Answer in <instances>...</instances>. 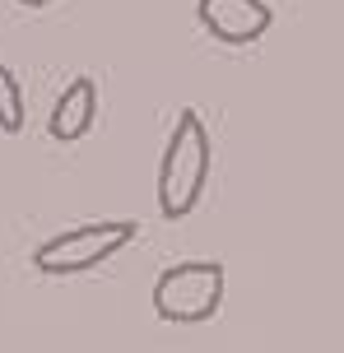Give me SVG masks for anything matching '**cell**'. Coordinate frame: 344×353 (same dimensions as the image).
<instances>
[{"instance_id":"obj_1","label":"cell","mask_w":344,"mask_h":353,"mask_svg":"<svg viewBox=\"0 0 344 353\" xmlns=\"http://www.w3.org/2000/svg\"><path fill=\"white\" fill-rule=\"evenodd\" d=\"M210 163H214V144H210V125L196 107H181L177 125L163 144L159 159V214L168 223H177L186 214H196L205 181H210Z\"/></svg>"},{"instance_id":"obj_2","label":"cell","mask_w":344,"mask_h":353,"mask_svg":"<svg viewBox=\"0 0 344 353\" xmlns=\"http://www.w3.org/2000/svg\"><path fill=\"white\" fill-rule=\"evenodd\" d=\"M140 237L135 219H103V223H84V228H65L33 247V270L52 274V279H70V274H89L98 265H108L117 251H126Z\"/></svg>"},{"instance_id":"obj_3","label":"cell","mask_w":344,"mask_h":353,"mask_svg":"<svg viewBox=\"0 0 344 353\" xmlns=\"http://www.w3.org/2000/svg\"><path fill=\"white\" fill-rule=\"evenodd\" d=\"M228 288V270L219 261H177L154 279V312L172 325H200L219 316Z\"/></svg>"},{"instance_id":"obj_4","label":"cell","mask_w":344,"mask_h":353,"mask_svg":"<svg viewBox=\"0 0 344 353\" xmlns=\"http://www.w3.org/2000/svg\"><path fill=\"white\" fill-rule=\"evenodd\" d=\"M196 19L223 47H252L274 28V10L265 0H196Z\"/></svg>"},{"instance_id":"obj_5","label":"cell","mask_w":344,"mask_h":353,"mask_svg":"<svg viewBox=\"0 0 344 353\" xmlns=\"http://www.w3.org/2000/svg\"><path fill=\"white\" fill-rule=\"evenodd\" d=\"M93 121H98V84H93V74H74L65 84V93L56 98L47 130H52V140L74 144L93 130Z\"/></svg>"},{"instance_id":"obj_6","label":"cell","mask_w":344,"mask_h":353,"mask_svg":"<svg viewBox=\"0 0 344 353\" xmlns=\"http://www.w3.org/2000/svg\"><path fill=\"white\" fill-rule=\"evenodd\" d=\"M28 121V103H23V88H19L14 70L0 61V135H19Z\"/></svg>"},{"instance_id":"obj_7","label":"cell","mask_w":344,"mask_h":353,"mask_svg":"<svg viewBox=\"0 0 344 353\" xmlns=\"http://www.w3.org/2000/svg\"><path fill=\"white\" fill-rule=\"evenodd\" d=\"M19 5H28V10H42V5H52V0H19Z\"/></svg>"}]
</instances>
